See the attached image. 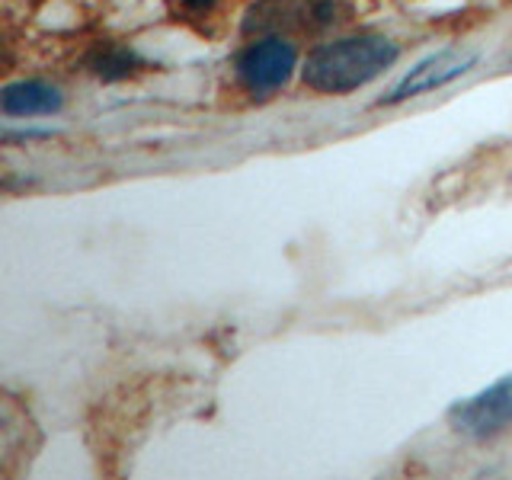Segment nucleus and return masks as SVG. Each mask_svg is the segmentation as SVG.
Instances as JSON below:
<instances>
[{"mask_svg": "<svg viewBox=\"0 0 512 480\" xmlns=\"http://www.w3.org/2000/svg\"><path fill=\"white\" fill-rule=\"evenodd\" d=\"M400 48L384 36H349L317 45L304 61L301 80L304 87L324 96H343L365 84L397 61Z\"/></svg>", "mask_w": 512, "mask_h": 480, "instance_id": "obj_1", "label": "nucleus"}, {"mask_svg": "<svg viewBox=\"0 0 512 480\" xmlns=\"http://www.w3.org/2000/svg\"><path fill=\"white\" fill-rule=\"evenodd\" d=\"M349 0H260L247 13V32H324L349 20Z\"/></svg>", "mask_w": 512, "mask_h": 480, "instance_id": "obj_2", "label": "nucleus"}, {"mask_svg": "<svg viewBox=\"0 0 512 480\" xmlns=\"http://www.w3.org/2000/svg\"><path fill=\"white\" fill-rule=\"evenodd\" d=\"M448 426H452L458 436L464 439H493L512 426V375L500 378L490 384L487 391H480L468 400H458V404L448 410Z\"/></svg>", "mask_w": 512, "mask_h": 480, "instance_id": "obj_3", "label": "nucleus"}, {"mask_svg": "<svg viewBox=\"0 0 512 480\" xmlns=\"http://www.w3.org/2000/svg\"><path fill=\"white\" fill-rule=\"evenodd\" d=\"M240 84L250 93H272L288 84V77L298 68V52L292 42H285L282 36H266L260 42L247 45L244 52L234 61Z\"/></svg>", "mask_w": 512, "mask_h": 480, "instance_id": "obj_4", "label": "nucleus"}, {"mask_svg": "<svg viewBox=\"0 0 512 480\" xmlns=\"http://www.w3.org/2000/svg\"><path fill=\"white\" fill-rule=\"evenodd\" d=\"M474 64V55H461V52H452V48H445V52H436L423 58L416 68L400 80V84L391 90V96H384L381 103H404L410 96H420V93H429V90H439L445 84H452L461 74H468Z\"/></svg>", "mask_w": 512, "mask_h": 480, "instance_id": "obj_5", "label": "nucleus"}, {"mask_svg": "<svg viewBox=\"0 0 512 480\" xmlns=\"http://www.w3.org/2000/svg\"><path fill=\"white\" fill-rule=\"evenodd\" d=\"M64 106L61 93L55 87L42 84V80H20V84H10L0 96V109L10 119H23V116H52Z\"/></svg>", "mask_w": 512, "mask_h": 480, "instance_id": "obj_6", "label": "nucleus"}, {"mask_svg": "<svg viewBox=\"0 0 512 480\" xmlns=\"http://www.w3.org/2000/svg\"><path fill=\"white\" fill-rule=\"evenodd\" d=\"M138 58L132 52H125V48H109L100 58L93 61V71L100 74L103 80H119V77H128L135 71Z\"/></svg>", "mask_w": 512, "mask_h": 480, "instance_id": "obj_7", "label": "nucleus"}, {"mask_svg": "<svg viewBox=\"0 0 512 480\" xmlns=\"http://www.w3.org/2000/svg\"><path fill=\"white\" fill-rule=\"evenodd\" d=\"M212 4H215V0H183V10L189 16H205L208 10H212Z\"/></svg>", "mask_w": 512, "mask_h": 480, "instance_id": "obj_8", "label": "nucleus"}]
</instances>
